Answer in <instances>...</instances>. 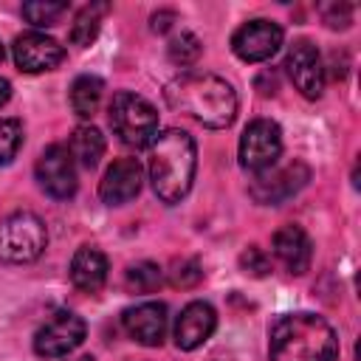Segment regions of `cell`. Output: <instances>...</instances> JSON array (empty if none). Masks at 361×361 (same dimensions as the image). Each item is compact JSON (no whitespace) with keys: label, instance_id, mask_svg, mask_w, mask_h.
<instances>
[{"label":"cell","instance_id":"obj_1","mask_svg":"<svg viewBox=\"0 0 361 361\" xmlns=\"http://www.w3.org/2000/svg\"><path fill=\"white\" fill-rule=\"evenodd\" d=\"M164 99L172 110L192 116L212 130H223L237 118V93L214 73L186 71L164 87Z\"/></svg>","mask_w":361,"mask_h":361},{"label":"cell","instance_id":"obj_2","mask_svg":"<svg viewBox=\"0 0 361 361\" xmlns=\"http://www.w3.org/2000/svg\"><path fill=\"white\" fill-rule=\"evenodd\" d=\"M336 330L316 313H282L268 330V361H336Z\"/></svg>","mask_w":361,"mask_h":361},{"label":"cell","instance_id":"obj_3","mask_svg":"<svg viewBox=\"0 0 361 361\" xmlns=\"http://www.w3.org/2000/svg\"><path fill=\"white\" fill-rule=\"evenodd\" d=\"M149 180L152 192L164 203H178L186 197L197 169V147L195 138L183 130H164L149 144Z\"/></svg>","mask_w":361,"mask_h":361},{"label":"cell","instance_id":"obj_4","mask_svg":"<svg viewBox=\"0 0 361 361\" xmlns=\"http://www.w3.org/2000/svg\"><path fill=\"white\" fill-rule=\"evenodd\" d=\"M107 121L113 127V133L118 135L121 144L127 147H149L152 138L158 135V113L155 107L130 90H118L107 107Z\"/></svg>","mask_w":361,"mask_h":361},{"label":"cell","instance_id":"obj_5","mask_svg":"<svg viewBox=\"0 0 361 361\" xmlns=\"http://www.w3.org/2000/svg\"><path fill=\"white\" fill-rule=\"evenodd\" d=\"M48 245L45 223L34 212H11L0 220V262L25 265L39 259Z\"/></svg>","mask_w":361,"mask_h":361},{"label":"cell","instance_id":"obj_6","mask_svg":"<svg viewBox=\"0 0 361 361\" xmlns=\"http://www.w3.org/2000/svg\"><path fill=\"white\" fill-rule=\"evenodd\" d=\"M282 155V130L271 118H254L240 135V166L248 172H265Z\"/></svg>","mask_w":361,"mask_h":361},{"label":"cell","instance_id":"obj_7","mask_svg":"<svg viewBox=\"0 0 361 361\" xmlns=\"http://www.w3.org/2000/svg\"><path fill=\"white\" fill-rule=\"evenodd\" d=\"M85 322L73 310H54L34 333V353L42 358H62L85 341Z\"/></svg>","mask_w":361,"mask_h":361},{"label":"cell","instance_id":"obj_8","mask_svg":"<svg viewBox=\"0 0 361 361\" xmlns=\"http://www.w3.org/2000/svg\"><path fill=\"white\" fill-rule=\"evenodd\" d=\"M307 180H310V169L302 161H290L285 166L274 164L265 172H257V178L251 180V197L257 203L276 206L290 195H296Z\"/></svg>","mask_w":361,"mask_h":361},{"label":"cell","instance_id":"obj_9","mask_svg":"<svg viewBox=\"0 0 361 361\" xmlns=\"http://www.w3.org/2000/svg\"><path fill=\"white\" fill-rule=\"evenodd\" d=\"M34 172H37V183L42 186V192L51 195L54 200L73 197L79 180H76V164H73L68 147H62V144L45 147Z\"/></svg>","mask_w":361,"mask_h":361},{"label":"cell","instance_id":"obj_10","mask_svg":"<svg viewBox=\"0 0 361 361\" xmlns=\"http://www.w3.org/2000/svg\"><path fill=\"white\" fill-rule=\"evenodd\" d=\"M285 71L305 99H319L324 93V62L310 39H296L290 45L285 56Z\"/></svg>","mask_w":361,"mask_h":361},{"label":"cell","instance_id":"obj_11","mask_svg":"<svg viewBox=\"0 0 361 361\" xmlns=\"http://www.w3.org/2000/svg\"><path fill=\"white\" fill-rule=\"evenodd\" d=\"M282 28L271 20H248L231 37V51L243 62H265L282 45Z\"/></svg>","mask_w":361,"mask_h":361},{"label":"cell","instance_id":"obj_12","mask_svg":"<svg viewBox=\"0 0 361 361\" xmlns=\"http://www.w3.org/2000/svg\"><path fill=\"white\" fill-rule=\"evenodd\" d=\"M11 54H14V65L23 71V73H42V71H54L62 59H65V48L48 37V34H39V31H25L14 39L11 45Z\"/></svg>","mask_w":361,"mask_h":361},{"label":"cell","instance_id":"obj_13","mask_svg":"<svg viewBox=\"0 0 361 361\" xmlns=\"http://www.w3.org/2000/svg\"><path fill=\"white\" fill-rule=\"evenodd\" d=\"M121 324L127 336L144 347H158L166 336V305L164 302H141L121 313Z\"/></svg>","mask_w":361,"mask_h":361},{"label":"cell","instance_id":"obj_14","mask_svg":"<svg viewBox=\"0 0 361 361\" xmlns=\"http://www.w3.org/2000/svg\"><path fill=\"white\" fill-rule=\"evenodd\" d=\"M141 192V164L135 158H118L107 166L102 183H99V197L107 206H124Z\"/></svg>","mask_w":361,"mask_h":361},{"label":"cell","instance_id":"obj_15","mask_svg":"<svg viewBox=\"0 0 361 361\" xmlns=\"http://www.w3.org/2000/svg\"><path fill=\"white\" fill-rule=\"evenodd\" d=\"M217 327V313L209 302H189L175 322V344L180 350H197L212 338Z\"/></svg>","mask_w":361,"mask_h":361},{"label":"cell","instance_id":"obj_16","mask_svg":"<svg viewBox=\"0 0 361 361\" xmlns=\"http://www.w3.org/2000/svg\"><path fill=\"white\" fill-rule=\"evenodd\" d=\"M274 257L290 271V274H305L310 268V259H313V245H310V237L305 228L299 226H282L274 231Z\"/></svg>","mask_w":361,"mask_h":361},{"label":"cell","instance_id":"obj_17","mask_svg":"<svg viewBox=\"0 0 361 361\" xmlns=\"http://www.w3.org/2000/svg\"><path fill=\"white\" fill-rule=\"evenodd\" d=\"M71 282L85 293L102 290V285L107 282V257L99 248L82 245L71 259Z\"/></svg>","mask_w":361,"mask_h":361},{"label":"cell","instance_id":"obj_18","mask_svg":"<svg viewBox=\"0 0 361 361\" xmlns=\"http://www.w3.org/2000/svg\"><path fill=\"white\" fill-rule=\"evenodd\" d=\"M68 152L79 166L93 169L104 155V135L93 124H82L73 130V135L68 141Z\"/></svg>","mask_w":361,"mask_h":361},{"label":"cell","instance_id":"obj_19","mask_svg":"<svg viewBox=\"0 0 361 361\" xmlns=\"http://www.w3.org/2000/svg\"><path fill=\"white\" fill-rule=\"evenodd\" d=\"M102 93H104V82L99 76H90V73L76 76L73 85H71V93H68L71 110L79 118H93V113L102 104Z\"/></svg>","mask_w":361,"mask_h":361},{"label":"cell","instance_id":"obj_20","mask_svg":"<svg viewBox=\"0 0 361 361\" xmlns=\"http://www.w3.org/2000/svg\"><path fill=\"white\" fill-rule=\"evenodd\" d=\"M107 8H110L107 3H90V6H85V8L76 14V20H73V25H71V34H68L76 48H87V45L96 39V34H99V28H102V17H104Z\"/></svg>","mask_w":361,"mask_h":361},{"label":"cell","instance_id":"obj_21","mask_svg":"<svg viewBox=\"0 0 361 361\" xmlns=\"http://www.w3.org/2000/svg\"><path fill=\"white\" fill-rule=\"evenodd\" d=\"M124 282H127V288L133 293H152V290L161 288L164 274H161V268L155 262H135V265L127 268Z\"/></svg>","mask_w":361,"mask_h":361},{"label":"cell","instance_id":"obj_22","mask_svg":"<svg viewBox=\"0 0 361 361\" xmlns=\"http://www.w3.org/2000/svg\"><path fill=\"white\" fill-rule=\"evenodd\" d=\"M65 11H68V3H56V0L23 3V17H25L31 25H56Z\"/></svg>","mask_w":361,"mask_h":361},{"label":"cell","instance_id":"obj_23","mask_svg":"<svg viewBox=\"0 0 361 361\" xmlns=\"http://www.w3.org/2000/svg\"><path fill=\"white\" fill-rule=\"evenodd\" d=\"M200 56V39L192 34V31H180L178 37L169 39V59L180 68L186 65H195Z\"/></svg>","mask_w":361,"mask_h":361},{"label":"cell","instance_id":"obj_24","mask_svg":"<svg viewBox=\"0 0 361 361\" xmlns=\"http://www.w3.org/2000/svg\"><path fill=\"white\" fill-rule=\"evenodd\" d=\"M23 144V124L17 118H0V164H8Z\"/></svg>","mask_w":361,"mask_h":361},{"label":"cell","instance_id":"obj_25","mask_svg":"<svg viewBox=\"0 0 361 361\" xmlns=\"http://www.w3.org/2000/svg\"><path fill=\"white\" fill-rule=\"evenodd\" d=\"M200 279H203V271H200L197 259H180L169 271V282L175 288H195Z\"/></svg>","mask_w":361,"mask_h":361},{"label":"cell","instance_id":"obj_26","mask_svg":"<svg viewBox=\"0 0 361 361\" xmlns=\"http://www.w3.org/2000/svg\"><path fill=\"white\" fill-rule=\"evenodd\" d=\"M319 14L330 28H347L353 23V6L350 3H324V6H319Z\"/></svg>","mask_w":361,"mask_h":361},{"label":"cell","instance_id":"obj_27","mask_svg":"<svg viewBox=\"0 0 361 361\" xmlns=\"http://www.w3.org/2000/svg\"><path fill=\"white\" fill-rule=\"evenodd\" d=\"M240 265H243V271L251 274V276H265V274L271 271V259H268V254H265L262 248H257V245H251V248L243 251Z\"/></svg>","mask_w":361,"mask_h":361},{"label":"cell","instance_id":"obj_28","mask_svg":"<svg viewBox=\"0 0 361 361\" xmlns=\"http://www.w3.org/2000/svg\"><path fill=\"white\" fill-rule=\"evenodd\" d=\"M172 20H175V11H158V14H152V31H158V34L169 31Z\"/></svg>","mask_w":361,"mask_h":361},{"label":"cell","instance_id":"obj_29","mask_svg":"<svg viewBox=\"0 0 361 361\" xmlns=\"http://www.w3.org/2000/svg\"><path fill=\"white\" fill-rule=\"evenodd\" d=\"M8 99H11V85H8V79L0 76V107H3Z\"/></svg>","mask_w":361,"mask_h":361},{"label":"cell","instance_id":"obj_30","mask_svg":"<svg viewBox=\"0 0 361 361\" xmlns=\"http://www.w3.org/2000/svg\"><path fill=\"white\" fill-rule=\"evenodd\" d=\"M76 361H96L93 355H82V358H76Z\"/></svg>","mask_w":361,"mask_h":361},{"label":"cell","instance_id":"obj_31","mask_svg":"<svg viewBox=\"0 0 361 361\" xmlns=\"http://www.w3.org/2000/svg\"><path fill=\"white\" fill-rule=\"evenodd\" d=\"M0 62H3V45H0Z\"/></svg>","mask_w":361,"mask_h":361}]
</instances>
